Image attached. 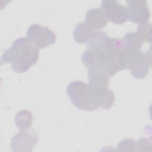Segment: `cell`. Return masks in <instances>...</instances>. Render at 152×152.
Here are the masks:
<instances>
[{
  "label": "cell",
  "mask_w": 152,
  "mask_h": 152,
  "mask_svg": "<svg viewBox=\"0 0 152 152\" xmlns=\"http://www.w3.org/2000/svg\"><path fill=\"white\" fill-rule=\"evenodd\" d=\"M97 99L99 107L106 110L110 109L115 102L113 92L108 88L97 91Z\"/></svg>",
  "instance_id": "obj_13"
},
{
  "label": "cell",
  "mask_w": 152,
  "mask_h": 152,
  "mask_svg": "<svg viewBox=\"0 0 152 152\" xmlns=\"http://www.w3.org/2000/svg\"><path fill=\"white\" fill-rule=\"evenodd\" d=\"M66 91L71 102L78 109L93 111L99 107L97 91L88 84L72 81L68 84Z\"/></svg>",
  "instance_id": "obj_2"
},
{
  "label": "cell",
  "mask_w": 152,
  "mask_h": 152,
  "mask_svg": "<svg viewBox=\"0 0 152 152\" xmlns=\"http://www.w3.org/2000/svg\"><path fill=\"white\" fill-rule=\"evenodd\" d=\"M108 20L103 11L101 8H91L87 11L85 15V23L95 30L104 28Z\"/></svg>",
  "instance_id": "obj_8"
},
{
  "label": "cell",
  "mask_w": 152,
  "mask_h": 152,
  "mask_svg": "<svg viewBox=\"0 0 152 152\" xmlns=\"http://www.w3.org/2000/svg\"><path fill=\"white\" fill-rule=\"evenodd\" d=\"M151 24L150 23H147L139 25L136 32L140 36L142 40L147 43H151Z\"/></svg>",
  "instance_id": "obj_15"
},
{
  "label": "cell",
  "mask_w": 152,
  "mask_h": 152,
  "mask_svg": "<svg viewBox=\"0 0 152 152\" xmlns=\"http://www.w3.org/2000/svg\"><path fill=\"white\" fill-rule=\"evenodd\" d=\"M117 151H135V141L132 139H126L119 142Z\"/></svg>",
  "instance_id": "obj_16"
},
{
  "label": "cell",
  "mask_w": 152,
  "mask_h": 152,
  "mask_svg": "<svg viewBox=\"0 0 152 152\" xmlns=\"http://www.w3.org/2000/svg\"><path fill=\"white\" fill-rule=\"evenodd\" d=\"M33 115L30 111L22 110L17 113L14 122L20 130H25L30 128L33 123Z\"/></svg>",
  "instance_id": "obj_14"
},
{
  "label": "cell",
  "mask_w": 152,
  "mask_h": 152,
  "mask_svg": "<svg viewBox=\"0 0 152 152\" xmlns=\"http://www.w3.org/2000/svg\"><path fill=\"white\" fill-rule=\"evenodd\" d=\"M112 38L102 31H96L94 36L87 42L88 49H97L106 50L112 43Z\"/></svg>",
  "instance_id": "obj_11"
},
{
  "label": "cell",
  "mask_w": 152,
  "mask_h": 152,
  "mask_svg": "<svg viewBox=\"0 0 152 152\" xmlns=\"http://www.w3.org/2000/svg\"><path fill=\"white\" fill-rule=\"evenodd\" d=\"M27 39L36 48L43 49L55 43V33L49 28L34 24L30 26L27 31Z\"/></svg>",
  "instance_id": "obj_4"
},
{
  "label": "cell",
  "mask_w": 152,
  "mask_h": 152,
  "mask_svg": "<svg viewBox=\"0 0 152 152\" xmlns=\"http://www.w3.org/2000/svg\"><path fill=\"white\" fill-rule=\"evenodd\" d=\"M39 57V50L27 37H20L2 55L1 63H10L15 72L24 73L37 62Z\"/></svg>",
  "instance_id": "obj_1"
},
{
  "label": "cell",
  "mask_w": 152,
  "mask_h": 152,
  "mask_svg": "<svg viewBox=\"0 0 152 152\" xmlns=\"http://www.w3.org/2000/svg\"><path fill=\"white\" fill-rule=\"evenodd\" d=\"M126 2L128 20L138 25L148 23L150 12L146 1H127Z\"/></svg>",
  "instance_id": "obj_7"
},
{
  "label": "cell",
  "mask_w": 152,
  "mask_h": 152,
  "mask_svg": "<svg viewBox=\"0 0 152 152\" xmlns=\"http://www.w3.org/2000/svg\"><path fill=\"white\" fill-rule=\"evenodd\" d=\"M96 31L85 23H79L74 30V39L76 42L80 44H87L94 36Z\"/></svg>",
  "instance_id": "obj_10"
},
{
  "label": "cell",
  "mask_w": 152,
  "mask_h": 152,
  "mask_svg": "<svg viewBox=\"0 0 152 152\" xmlns=\"http://www.w3.org/2000/svg\"><path fill=\"white\" fill-rule=\"evenodd\" d=\"M101 9L103 11L108 21L122 24L128 20V11L126 7L115 1H102Z\"/></svg>",
  "instance_id": "obj_5"
},
{
  "label": "cell",
  "mask_w": 152,
  "mask_h": 152,
  "mask_svg": "<svg viewBox=\"0 0 152 152\" xmlns=\"http://www.w3.org/2000/svg\"><path fill=\"white\" fill-rule=\"evenodd\" d=\"M38 136L32 129L21 130L11 138V148L13 151H31L37 144Z\"/></svg>",
  "instance_id": "obj_6"
},
{
  "label": "cell",
  "mask_w": 152,
  "mask_h": 152,
  "mask_svg": "<svg viewBox=\"0 0 152 152\" xmlns=\"http://www.w3.org/2000/svg\"><path fill=\"white\" fill-rule=\"evenodd\" d=\"M151 66V53L150 49L145 53H142L140 50H128L126 68L130 71L134 78L140 80L146 77Z\"/></svg>",
  "instance_id": "obj_3"
},
{
  "label": "cell",
  "mask_w": 152,
  "mask_h": 152,
  "mask_svg": "<svg viewBox=\"0 0 152 152\" xmlns=\"http://www.w3.org/2000/svg\"><path fill=\"white\" fill-rule=\"evenodd\" d=\"M122 43L124 48L129 51H137L141 49L144 41L137 33H128L124 36Z\"/></svg>",
  "instance_id": "obj_12"
},
{
  "label": "cell",
  "mask_w": 152,
  "mask_h": 152,
  "mask_svg": "<svg viewBox=\"0 0 152 152\" xmlns=\"http://www.w3.org/2000/svg\"><path fill=\"white\" fill-rule=\"evenodd\" d=\"M88 84L96 91L108 88L109 77L102 70L91 68L88 71Z\"/></svg>",
  "instance_id": "obj_9"
}]
</instances>
